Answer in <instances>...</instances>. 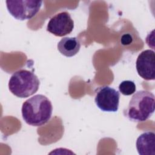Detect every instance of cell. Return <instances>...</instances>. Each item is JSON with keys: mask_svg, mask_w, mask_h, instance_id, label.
Returning <instances> with one entry per match:
<instances>
[{"mask_svg": "<svg viewBox=\"0 0 155 155\" xmlns=\"http://www.w3.org/2000/svg\"><path fill=\"white\" fill-rule=\"evenodd\" d=\"M53 107L50 99L43 94H36L26 100L22 104L21 113L28 125L39 127L50 119Z\"/></svg>", "mask_w": 155, "mask_h": 155, "instance_id": "6da1fadb", "label": "cell"}, {"mask_svg": "<svg viewBox=\"0 0 155 155\" xmlns=\"http://www.w3.org/2000/svg\"><path fill=\"white\" fill-rule=\"evenodd\" d=\"M155 97L153 93L140 90L132 96L127 107L123 111L125 117L133 122H144L154 113Z\"/></svg>", "mask_w": 155, "mask_h": 155, "instance_id": "7a4b0ae2", "label": "cell"}, {"mask_svg": "<svg viewBox=\"0 0 155 155\" xmlns=\"http://www.w3.org/2000/svg\"><path fill=\"white\" fill-rule=\"evenodd\" d=\"M39 85L40 81L34 73L22 69L11 76L8 86L13 94L20 98H25L36 93Z\"/></svg>", "mask_w": 155, "mask_h": 155, "instance_id": "3957f363", "label": "cell"}, {"mask_svg": "<svg viewBox=\"0 0 155 155\" xmlns=\"http://www.w3.org/2000/svg\"><path fill=\"white\" fill-rule=\"evenodd\" d=\"M7 8L10 14L20 21L28 20L34 17L39 11L42 1L33 0H7Z\"/></svg>", "mask_w": 155, "mask_h": 155, "instance_id": "277c9868", "label": "cell"}, {"mask_svg": "<svg viewBox=\"0 0 155 155\" xmlns=\"http://www.w3.org/2000/svg\"><path fill=\"white\" fill-rule=\"evenodd\" d=\"M119 92L109 86L101 87L95 91V104L103 111L116 112L119 108Z\"/></svg>", "mask_w": 155, "mask_h": 155, "instance_id": "5b68a950", "label": "cell"}, {"mask_svg": "<svg viewBox=\"0 0 155 155\" xmlns=\"http://www.w3.org/2000/svg\"><path fill=\"white\" fill-rule=\"evenodd\" d=\"M73 28L74 21L67 12H62L53 16L47 26L48 32L60 37L70 34Z\"/></svg>", "mask_w": 155, "mask_h": 155, "instance_id": "8992f818", "label": "cell"}, {"mask_svg": "<svg viewBox=\"0 0 155 155\" xmlns=\"http://www.w3.org/2000/svg\"><path fill=\"white\" fill-rule=\"evenodd\" d=\"M136 67L138 74L146 81L155 79V53L153 50H145L137 56Z\"/></svg>", "mask_w": 155, "mask_h": 155, "instance_id": "52a82bcc", "label": "cell"}, {"mask_svg": "<svg viewBox=\"0 0 155 155\" xmlns=\"http://www.w3.org/2000/svg\"><path fill=\"white\" fill-rule=\"evenodd\" d=\"M136 149L140 155L155 154V134L153 131H146L137 139Z\"/></svg>", "mask_w": 155, "mask_h": 155, "instance_id": "ba28073f", "label": "cell"}, {"mask_svg": "<svg viewBox=\"0 0 155 155\" xmlns=\"http://www.w3.org/2000/svg\"><path fill=\"white\" fill-rule=\"evenodd\" d=\"M58 51L66 57H73L81 48V44L76 37H65L62 38L57 45Z\"/></svg>", "mask_w": 155, "mask_h": 155, "instance_id": "9c48e42d", "label": "cell"}, {"mask_svg": "<svg viewBox=\"0 0 155 155\" xmlns=\"http://www.w3.org/2000/svg\"><path fill=\"white\" fill-rule=\"evenodd\" d=\"M119 90L123 95L130 96L136 92V87L134 82L132 81L126 80L122 81L119 85Z\"/></svg>", "mask_w": 155, "mask_h": 155, "instance_id": "30bf717a", "label": "cell"}]
</instances>
